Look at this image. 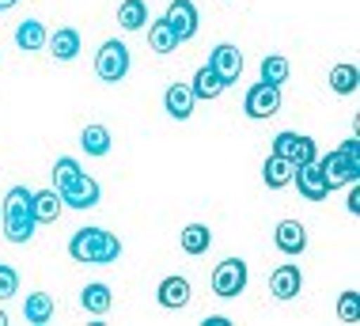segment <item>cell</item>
Here are the masks:
<instances>
[{
	"label": "cell",
	"mask_w": 360,
	"mask_h": 326,
	"mask_svg": "<svg viewBox=\"0 0 360 326\" xmlns=\"http://www.w3.org/2000/svg\"><path fill=\"white\" fill-rule=\"evenodd\" d=\"M122 254V239L103 228H80L69 239V258L80 265H110Z\"/></svg>",
	"instance_id": "1"
},
{
	"label": "cell",
	"mask_w": 360,
	"mask_h": 326,
	"mask_svg": "<svg viewBox=\"0 0 360 326\" xmlns=\"http://www.w3.org/2000/svg\"><path fill=\"white\" fill-rule=\"evenodd\" d=\"M288 73H292V65H288V57H281V54H269V57H262V68H258V76L266 84H285L288 80Z\"/></svg>",
	"instance_id": "25"
},
{
	"label": "cell",
	"mask_w": 360,
	"mask_h": 326,
	"mask_svg": "<svg viewBox=\"0 0 360 326\" xmlns=\"http://www.w3.org/2000/svg\"><path fill=\"white\" fill-rule=\"evenodd\" d=\"M209 68L224 80V87L228 84H236L239 76H243V49L239 46H231V42H220V46H212V54H209Z\"/></svg>",
	"instance_id": "9"
},
{
	"label": "cell",
	"mask_w": 360,
	"mask_h": 326,
	"mask_svg": "<svg viewBox=\"0 0 360 326\" xmlns=\"http://www.w3.org/2000/svg\"><path fill=\"white\" fill-rule=\"evenodd\" d=\"M46 38H50V31H46L42 19H23V23L15 27V46L23 49V54H38V49H46Z\"/></svg>",
	"instance_id": "16"
},
{
	"label": "cell",
	"mask_w": 360,
	"mask_h": 326,
	"mask_svg": "<svg viewBox=\"0 0 360 326\" xmlns=\"http://www.w3.org/2000/svg\"><path fill=\"white\" fill-rule=\"evenodd\" d=\"M330 87L338 95H353L356 92V65H334L330 68Z\"/></svg>",
	"instance_id": "28"
},
{
	"label": "cell",
	"mask_w": 360,
	"mask_h": 326,
	"mask_svg": "<svg viewBox=\"0 0 360 326\" xmlns=\"http://www.w3.org/2000/svg\"><path fill=\"white\" fill-rule=\"evenodd\" d=\"M50 175H53V190L61 194L65 186H69V182L76 179V175H80V163H76L72 156H61V160L53 163V171H50Z\"/></svg>",
	"instance_id": "29"
},
{
	"label": "cell",
	"mask_w": 360,
	"mask_h": 326,
	"mask_svg": "<svg viewBox=\"0 0 360 326\" xmlns=\"http://www.w3.org/2000/svg\"><path fill=\"white\" fill-rule=\"evenodd\" d=\"M338 311H342L345 322H356V292H345L342 296V308H338Z\"/></svg>",
	"instance_id": "31"
},
{
	"label": "cell",
	"mask_w": 360,
	"mask_h": 326,
	"mask_svg": "<svg viewBox=\"0 0 360 326\" xmlns=\"http://www.w3.org/2000/svg\"><path fill=\"white\" fill-rule=\"evenodd\" d=\"M243 111H247V118H255V122L274 118V114L281 111V87L258 80V84L247 92V99H243Z\"/></svg>",
	"instance_id": "6"
},
{
	"label": "cell",
	"mask_w": 360,
	"mask_h": 326,
	"mask_svg": "<svg viewBox=\"0 0 360 326\" xmlns=\"http://www.w3.org/2000/svg\"><path fill=\"white\" fill-rule=\"evenodd\" d=\"M163 19H167V27L174 31V38H179V42H190V38L198 35V27H201L198 4H193V0H171L167 12H163Z\"/></svg>",
	"instance_id": "8"
},
{
	"label": "cell",
	"mask_w": 360,
	"mask_h": 326,
	"mask_svg": "<svg viewBox=\"0 0 360 326\" xmlns=\"http://www.w3.org/2000/svg\"><path fill=\"white\" fill-rule=\"evenodd\" d=\"M190 92H193V99H217L224 92V80L209 65H201L198 73H193V80H190Z\"/></svg>",
	"instance_id": "21"
},
{
	"label": "cell",
	"mask_w": 360,
	"mask_h": 326,
	"mask_svg": "<svg viewBox=\"0 0 360 326\" xmlns=\"http://www.w3.org/2000/svg\"><path fill=\"white\" fill-rule=\"evenodd\" d=\"M274 156L288 160L292 167H300V163H315V160H319V148H315V141H311V137L285 130V133L274 137Z\"/></svg>",
	"instance_id": "5"
},
{
	"label": "cell",
	"mask_w": 360,
	"mask_h": 326,
	"mask_svg": "<svg viewBox=\"0 0 360 326\" xmlns=\"http://www.w3.org/2000/svg\"><path fill=\"white\" fill-rule=\"evenodd\" d=\"M23 315H27V322H34V326L50 322L53 319V296L50 292H31L23 303Z\"/></svg>",
	"instance_id": "22"
},
{
	"label": "cell",
	"mask_w": 360,
	"mask_h": 326,
	"mask_svg": "<svg viewBox=\"0 0 360 326\" xmlns=\"http://www.w3.org/2000/svg\"><path fill=\"white\" fill-rule=\"evenodd\" d=\"M315 163L323 171V179L330 182V190L345 186V182H360V144L356 141H345L342 148H334L330 156H323Z\"/></svg>",
	"instance_id": "3"
},
{
	"label": "cell",
	"mask_w": 360,
	"mask_h": 326,
	"mask_svg": "<svg viewBox=\"0 0 360 326\" xmlns=\"http://www.w3.org/2000/svg\"><path fill=\"white\" fill-rule=\"evenodd\" d=\"M274 243H277V251L281 254H304L307 251V228L300 220H281L277 224V232H274Z\"/></svg>",
	"instance_id": "13"
},
{
	"label": "cell",
	"mask_w": 360,
	"mask_h": 326,
	"mask_svg": "<svg viewBox=\"0 0 360 326\" xmlns=\"http://www.w3.org/2000/svg\"><path fill=\"white\" fill-rule=\"evenodd\" d=\"M15 292H19V273L0 262V300H12Z\"/></svg>",
	"instance_id": "30"
},
{
	"label": "cell",
	"mask_w": 360,
	"mask_h": 326,
	"mask_svg": "<svg viewBox=\"0 0 360 326\" xmlns=\"http://www.w3.org/2000/svg\"><path fill=\"white\" fill-rule=\"evenodd\" d=\"M19 0H0V12H4V8H15Z\"/></svg>",
	"instance_id": "34"
},
{
	"label": "cell",
	"mask_w": 360,
	"mask_h": 326,
	"mask_svg": "<svg viewBox=\"0 0 360 326\" xmlns=\"http://www.w3.org/2000/svg\"><path fill=\"white\" fill-rule=\"evenodd\" d=\"M80 303H84L87 315H106V311H110V303H114V296H110L106 284H87V289L80 292Z\"/></svg>",
	"instance_id": "23"
},
{
	"label": "cell",
	"mask_w": 360,
	"mask_h": 326,
	"mask_svg": "<svg viewBox=\"0 0 360 326\" xmlns=\"http://www.w3.org/2000/svg\"><path fill=\"white\" fill-rule=\"evenodd\" d=\"M205 326H231V322L224 319V315H209V319H205Z\"/></svg>",
	"instance_id": "33"
},
{
	"label": "cell",
	"mask_w": 360,
	"mask_h": 326,
	"mask_svg": "<svg viewBox=\"0 0 360 326\" xmlns=\"http://www.w3.org/2000/svg\"><path fill=\"white\" fill-rule=\"evenodd\" d=\"M99 197H103L99 182H95L91 175H84V171L61 190V201L69 205V209H91V205H99Z\"/></svg>",
	"instance_id": "11"
},
{
	"label": "cell",
	"mask_w": 360,
	"mask_h": 326,
	"mask_svg": "<svg viewBox=\"0 0 360 326\" xmlns=\"http://www.w3.org/2000/svg\"><path fill=\"white\" fill-rule=\"evenodd\" d=\"M0 326H8V315L4 311H0Z\"/></svg>",
	"instance_id": "35"
},
{
	"label": "cell",
	"mask_w": 360,
	"mask_h": 326,
	"mask_svg": "<svg viewBox=\"0 0 360 326\" xmlns=\"http://www.w3.org/2000/svg\"><path fill=\"white\" fill-rule=\"evenodd\" d=\"M61 209H65V201H61V194H57V190H34L31 194L34 224H53L57 216H61Z\"/></svg>",
	"instance_id": "15"
},
{
	"label": "cell",
	"mask_w": 360,
	"mask_h": 326,
	"mask_svg": "<svg viewBox=\"0 0 360 326\" xmlns=\"http://www.w3.org/2000/svg\"><path fill=\"white\" fill-rule=\"evenodd\" d=\"M110 130L106 125H84V133H80V148L87 156H95V160H103V156H110Z\"/></svg>",
	"instance_id": "19"
},
{
	"label": "cell",
	"mask_w": 360,
	"mask_h": 326,
	"mask_svg": "<svg viewBox=\"0 0 360 326\" xmlns=\"http://www.w3.org/2000/svg\"><path fill=\"white\" fill-rule=\"evenodd\" d=\"M262 182H266L269 190H285V186H292V163L269 152V160L262 163Z\"/></svg>",
	"instance_id": "20"
},
{
	"label": "cell",
	"mask_w": 360,
	"mask_h": 326,
	"mask_svg": "<svg viewBox=\"0 0 360 326\" xmlns=\"http://www.w3.org/2000/svg\"><path fill=\"white\" fill-rule=\"evenodd\" d=\"M243 289H247V262L243 258H228L212 270V292L217 296L231 300V296H239Z\"/></svg>",
	"instance_id": "7"
},
{
	"label": "cell",
	"mask_w": 360,
	"mask_h": 326,
	"mask_svg": "<svg viewBox=\"0 0 360 326\" xmlns=\"http://www.w3.org/2000/svg\"><path fill=\"white\" fill-rule=\"evenodd\" d=\"M148 46L155 54H174V49H179V38H174V31L167 27V19H155L148 27Z\"/></svg>",
	"instance_id": "26"
},
{
	"label": "cell",
	"mask_w": 360,
	"mask_h": 326,
	"mask_svg": "<svg viewBox=\"0 0 360 326\" xmlns=\"http://www.w3.org/2000/svg\"><path fill=\"white\" fill-rule=\"evenodd\" d=\"M193 92H190V84H171L167 87V95H163V106H167V114L174 118V122H186V118L193 114Z\"/></svg>",
	"instance_id": "17"
},
{
	"label": "cell",
	"mask_w": 360,
	"mask_h": 326,
	"mask_svg": "<svg viewBox=\"0 0 360 326\" xmlns=\"http://www.w3.org/2000/svg\"><path fill=\"white\" fill-rule=\"evenodd\" d=\"M300 289H304V273H300V265H277L274 273H269V292L277 296V300H296Z\"/></svg>",
	"instance_id": "12"
},
{
	"label": "cell",
	"mask_w": 360,
	"mask_h": 326,
	"mask_svg": "<svg viewBox=\"0 0 360 326\" xmlns=\"http://www.w3.org/2000/svg\"><path fill=\"white\" fill-rule=\"evenodd\" d=\"M212 243V232L205 224H186V232H182V251L186 254H205Z\"/></svg>",
	"instance_id": "27"
},
{
	"label": "cell",
	"mask_w": 360,
	"mask_h": 326,
	"mask_svg": "<svg viewBox=\"0 0 360 326\" xmlns=\"http://www.w3.org/2000/svg\"><path fill=\"white\" fill-rule=\"evenodd\" d=\"M160 303L167 311H179V308H186L190 303V281L186 277H163V284H160Z\"/></svg>",
	"instance_id": "18"
},
{
	"label": "cell",
	"mask_w": 360,
	"mask_h": 326,
	"mask_svg": "<svg viewBox=\"0 0 360 326\" xmlns=\"http://www.w3.org/2000/svg\"><path fill=\"white\" fill-rule=\"evenodd\" d=\"M34 235V216H31V190L12 186L4 194V239L8 243H27Z\"/></svg>",
	"instance_id": "2"
},
{
	"label": "cell",
	"mask_w": 360,
	"mask_h": 326,
	"mask_svg": "<svg viewBox=\"0 0 360 326\" xmlns=\"http://www.w3.org/2000/svg\"><path fill=\"white\" fill-rule=\"evenodd\" d=\"M46 49H50L57 61H76L80 57V31L76 27H61V31H53L46 38Z\"/></svg>",
	"instance_id": "14"
},
{
	"label": "cell",
	"mask_w": 360,
	"mask_h": 326,
	"mask_svg": "<svg viewBox=\"0 0 360 326\" xmlns=\"http://www.w3.org/2000/svg\"><path fill=\"white\" fill-rule=\"evenodd\" d=\"M292 186L300 190L304 201H323L330 194V182L323 179V171H319V163H300L292 167Z\"/></svg>",
	"instance_id": "10"
},
{
	"label": "cell",
	"mask_w": 360,
	"mask_h": 326,
	"mask_svg": "<svg viewBox=\"0 0 360 326\" xmlns=\"http://www.w3.org/2000/svg\"><path fill=\"white\" fill-rule=\"evenodd\" d=\"M349 213H360V190L349 194Z\"/></svg>",
	"instance_id": "32"
},
{
	"label": "cell",
	"mask_w": 360,
	"mask_h": 326,
	"mask_svg": "<svg viewBox=\"0 0 360 326\" xmlns=\"http://www.w3.org/2000/svg\"><path fill=\"white\" fill-rule=\"evenodd\" d=\"M118 23L125 27V31H141V27L148 23V4H144V0H122Z\"/></svg>",
	"instance_id": "24"
},
{
	"label": "cell",
	"mask_w": 360,
	"mask_h": 326,
	"mask_svg": "<svg viewBox=\"0 0 360 326\" xmlns=\"http://www.w3.org/2000/svg\"><path fill=\"white\" fill-rule=\"evenodd\" d=\"M95 73H99V80H106V84L125 80V73H129V46L118 42V38L103 42L99 57H95Z\"/></svg>",
	"instance_id": "4"
}]
</instances>
